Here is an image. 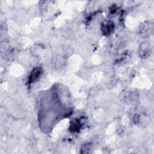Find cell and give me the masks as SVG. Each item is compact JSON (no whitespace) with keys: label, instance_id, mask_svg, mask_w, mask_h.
Segmentation results:
<instances>
[{"label":"cell","instance_id":"6da1fadb","mask_svg":"<svg viewBox=\"0 0 154 154\" xmlns=\"http://www.w3.org/2000/svg\"><path fill=\"white\" fill-rule=\"evenodd\" d=\"M151 53V47L148 42H143L140 48L139 54L141 58H146L150 55Z\"/></svg>","mask_w":154,"mask_h":154},{"label":"cell","instance_id":"7a4b0ae2","mask_svg":"<svg viewBox=\"0 0 154 154\" xmlns=\"http://www.w3.org/2000/svg\"><path fill=\"white\" fill-rule=\"evenodd\" d=\"M41 73V70L39 68H35L32 72L31 73L29 78H28V82L31 83L37 79Z\"/></svg>","mask_w":154,"mask_h":154},{"label":"cell","instance_id":"3957f363","mask_svg":"<svg viewBox=\"0 0 154 154\" xmlns=\"http://www.w3.org/2000/svg\"><path fill=\"white\" fill-rule=\"evenodd\" d=\"M114 29V25L111 22H106L105 23H103L102 25V31L103 34H110V32H112V31Z\"/></svg>","mask_w":154,"mask_h":154},{"label":"cell","instance_id":"277c9868","mask_svg":"<svg viewBox=\"0 0 154 154\" xmlns=\"http://www.w3.org/2000/svg\"><path fill=\"white\" fill-rule=\"evenodd\" d=\"M80 126V124L78 122V121H75L73 122L72 123V124L70 125V127L72 128V131H76L77 129H78L79 128Z\"/></svg>","mask_w":154,"mask_h":154}]
</instances>
